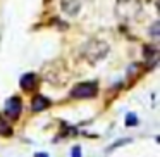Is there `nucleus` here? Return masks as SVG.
<instances>
[{
  "label": "nucleus",
  "instance_id": "obj_1",
  "mask_svg": "<svg viewBox=\"0 0 160 157\" xmlns=\"http://www.w3.org/2000/svg\"><path fill=\"white\" fill-rule=\"evenodd\" d=\"M143 2L141 0H117L115 4V16L121 21H134L141 16Z\"/></svg>",
  "mask_w": 160,
  "mask_h": 157
},
{
  "label": "nucleus",
  "instance_id": "obj_2",
  "mask_svg": "<svg viewBox=\"0 0 160 157\" xmlns=\"http://www.w3.org/2000/svg\"><path fill=\"white\" fill-rule=\"evenodd\" d=\"M107 54H108V43L98 38L90 40L83 49V55L90 64H97L100 60H103L107 57Z\"/></svg>",
  "mask_w": 160,
  "mask_h": 157
},
{
  "label": "nucleus",
  "instance_id": "obj_3",
  "mask_svg": "<svg viewBox=\"0 0 160 157\" xmlns=\"http://www.w3.org/2000/svg\"><path fill=\"white\" fill-rule=\"evenodd\" d=\"M45 80L57 85V86H60L62 83H66L69 80V69H67V66L62 60H53L45 69Z\"/></svg>",
  "mask_w": 160,
  "mask_h": 157
},
{
  "label": "nucleus",
  "instance_id": "obj_4",
  "mask_svg": "<svg viewBox=\"0 0 160 157\" xmlns=\"http://www.w3.org/2000/svg\"><path fill=\"white\" fill-rule=\"evenodd\" d=\"M97 93H98V86H97V83H91V81L79 83L71 90V97L72 98H91Z\"/></svg>",
  "mask_w": 160,
  "mask_h": 157
},
{
  "label": "nucleus",
  "instance_id": "obj_5",
  "mask_svg": "<svg viewBox=\"0 0 160 157\" xmlns=\"http://www.w3.org/2000/svg\"><path fill=\"white\" fill-rule=\"evenodd\" d=\"M21 109H22L21 98L12 97V98H9L7 104H5V114H7L9 118H12V119H18L19 114H21Z\"/></svg>",
  "mask_w": 160,
  "mask_h": 157
},
{
  "label": "nucleus",
  "instance_id": "obj_6",
  "mask_svg": "<svg viewBox=\"0 0 160 157\" xmlns=\"http://www.w3.org/2000/svg\"><path fill=\"white\" fill-rule=\"evenodd\" d=\"M60 9H62L67 16L74 18V16L79 14L81 4H79V0H60Z\"/></svg>",
  "mask_w": 160,
  "mask_h": 157
},
{
  "label": "nucleus",
  "instance_id": "obj_7",
  "mask_svg": "<svg viewBox=\"0 0 160 157\" xmlns=\"http://www.w3.org/2000/svg\"><path fill=\"white\" fill-rule=\"evenodd\" d=\"M36 81H38V76H36L35 73H26V74L21 76L19 83H21V88H24V90H31V88L36 86Z\"/></svg>",
  "mask_w": 160,
  "mask_h": 157
},
{
  "label": "nucleus",
  "instance_id": "obj_8",
  "mask_svg": "<svg viewBox=\"0 0 160 157\" xmlns=\"http://www.w3.org/2000/svg\"><path fill=\"white\" fill-rule=\"evenodd\" d=\"M48 105H50V100H48V98H45L43 95H36V97L33 98L31 109H33L35 112H42V111H45Z\"/></svg>",
  "mask_w": 160,
  "mask_h": 157
},
{
  "label": "nucleus",
  "instance_id": "obj_9",
  "mask_svg": "<svg viewBox=\"0 0 160 157\" xmlns=\"http://www.w3.org/2000/svg\"><path fill=\"white\" fill-rule=\"evenodd\" d=\"M11 133H12V129H11V126H9V123L0 116V135H2V136H9Z\"/></svg>",
  "mask_w": 160,
  "mask_h": 157
},
{
  "label": "nucleus",
  "instance_id": "obj_10",
  "mask_svg": "<svg viewBox=\"0 0 160 157\" xmlns=\"http://www.w3.org/2000/svg\"><path fill=\"white\" fill-rule=\"evenodd\" d=\"M136 124H138V118H136L132 112H129V114L126 116V126L131 128V126H136Z\"/></svg>",
  "mask_w": 160,
  "mask_h": 157
},
{
  "label": "nucleus",
  "instance_id": "obj_11",
  "mask_svg": "<svg viewBox=\"0 0 160 157\" xmlns=\"http://www.w3.org/2000/svg\"><path fill=\"white\" fill-rule=\"evenodd\" d=\"M150 35L153 36V38H158V35H160V23L157 21V23H153V26L150 28Z\"/></svg>",
  "mask_w": 160,
  "mask_h": 157
},
{
  "label": "nucleus",
  "instance_id": "obj_12",
  "mask_svg": "<svg viewBox=\"0 0 160 157\" xmlns=\"http://www.w3.org/2000/svg\"><path fill=\"white\" fill-rule=\"evenodd\" d=\"M79 152H81L79 147H74V149H72V157H81V155H79Z\"/></svg>",
  "mask_w": 160,
  "mask_h": 157
}]
</instances>
